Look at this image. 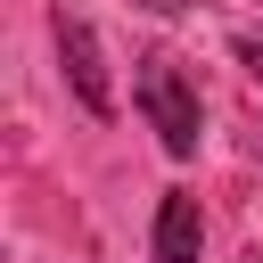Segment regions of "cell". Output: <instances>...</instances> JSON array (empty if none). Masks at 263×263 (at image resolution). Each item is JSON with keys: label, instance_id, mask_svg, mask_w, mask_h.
Returning a JSON list of instances; mask_svg holds the SVG:
<instances>
[{"label": "cell", "instance_id": "1", "mask_svg": "<svg viewBox=\"0 0 263 263\" xmlns=\"http://www.w3.org/2000/svg\"><path fill=\"white\" fill-rule=\"evenodd\" d=\"M132 99H140L148 132L164 140V156H197V82L173 58H140L132 66Z\"/></svg>", "mask_w": 263, "mask_h": 263}, {"label": "cell", "instance_id": "2", "mask_svg": "<svg viewBox=\"0 0 263 263\" xmlns=\"http://www.w3.org/2000/svg\"><path fill=\"white\" fill-rule=\"evenodd\" d=\"M49 41H58V66H66V90H74V107L107 123V115H115V82H107V49H99L90 16L58 8V16H49Z\"/></svg>", "mask_w": 263, "mask_h": 263}, {"label": "cell", "instance_id": "3", "mask_svg": "<svg viewBox=\"0 0 263 263\" xmlns=\"http://www.w3.org/2000/svg\"><path fill=\"white\" fill-rule=\"evenodd\" d=\"M197 247H205V214H197V197H189V189H164V197H156L148 255H156V263H197Z\"/></svg>", "mask_w": 263, "mask_h": 263}, {"label": "cell", "instance_id": "4", "mask_svg": "<svg viewBox=\"0 0 263 263\" xmlns=\"http://www.w3.org/2000/svg\"><path fill=\"white\" fill-rule=\"evenodd\" d=\"M230 58H238V66L255 74V90H263V33H238V41H230Z\"/></svg>", "mask_w": 263, "mask_h": 263}]
</instances>
